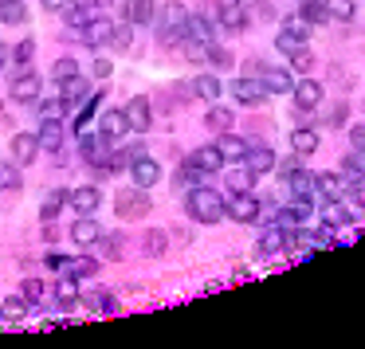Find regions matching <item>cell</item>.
I'll list each match as a JSON object with an SVG mask.
<instances>
[{"label": "cell", "instance_id": "obj_44", "mask_svg": "<svg viewBox=\"0 0 365 349\" xmlns=\"http://www.w3.org/2000/svg\"><path fill=\"white\" fill-rule=\"evenodd\" d=\"M71 75H79V63H75V59H56V63H51V79L56 83L71 79Z\"/></svg>", "mask_w": 365, "mask_h": 349}, {"label": "cell", "instance_id": "obj_18", "mask_svg": "<svg viewBox=\"0 0 365 349\" xmlns=\"http://www.w3.org/2000/svg\"><path fill=\"white\" fill-rule=\"evenodd\" d=\"M98 130H103L110 142H118L122 134H130V118H126V110H103L98 114Z\"/></svg>", "mask_w": 365, "mask_h": 349}, {"label": "cell", "instance_id": "obj_39", "mask_svg": "<svg viewBox=\"0 0 365 349\" xmlns=\"http://www.w3.org/2000/svg\"><path fill=\"white\" fill-rule=\"evenodd\" d=\"M192 90H197L200 98H205V103H216V98H220V79H216V75H197V83H192Z\"/></svg>", "mask_w": 365, "mask_h": 349}, {"label": "cell", "instance_id": "obj_55", "mask_svg": "<svg viewBox=\"0 0 365 349\" xmlns=\"http://www.w3.org/2000/svg\"><path fill=\"white\" fill-rule=\"evenodd\" d=\"M349 197H354V204H357V208H365V181L349 184Z\"/></svg>", "mask_w": 365, "mask_h": 349}, {"label": "cell", "instance_id": "obj_24", "mask_svg": "<svg viewBox=\"0 0 365 349\" xmlns=\"http://www.w3.org/2000/svg\"><path fill=\"white\" fill-rule=\"evenodd\" d=\"M349 220H354V216H349L346 204H341V197L338 200H322V228H346Z\"/></svg>", "mask_w": 365, "mask_h": 349}, {"label": "cell", "instance_id": "obj_56", "mask_svg": "<svg viewBox=\"0 0 365 349\" xmlns=\"http://www.w3.org/2000/svg\"><path fill=\"white\" fill-rule=\"evenodd\" d=\"M110 59H95V79H110Z\"/></svg>", "mask_w": 365, "mask_h": 349}, {"label": "cell", "instance_id": "obj_36", "mask_svg": "<svg viewBox=\"0 0 365 349\" xmlns=\"http://www.w3.org/2000/svg\"><path fill=\"white\" fill-rule=\"evenodd\" d=\"M59 95H63L67 103H83V98H87V79H83V75L63 79V83H59Z\"/></svg>", "mask_w": 365, "mask_h": 349}, {"label": "cell", "instance_id": "obj_53", "mask_svg": "<svg viewBox=\"0 0 365 349\" xmlns=\"http://www.w3.org/2000/svg\"><path fill=\"white\" fill-rule=\"evenodd\" d=\"M208 59H212L216 67H228V63H232V56L220 48V43H212V48H208Z\"/></svg>", "mask_w": 365, "mask_h": 349}, {"label": "cell", "instance_id": "obj_42", "mask_svg": "<svg viewBox=\"0 0 365 349\" xmlns=\"http://www.w3.org/2000/svg\"><path fill=\"white\" fill-rule=\"evenodd\" d=\"M326 9H330V20H341V24H349V20L357 16L354 0H326Z\"/></svg>", "mask_w": 365, "mask_h": 349}, {"label": "cell", "instance_id": "obj_47", "mask_svg": "<svg viewBox=\"0 0 365 349\" xmlns=\"http://www.w3.org/2000/svg\"><path fill=\"white\" fill-rule=\"evenodd\" d=\"M48 267L59 271V275H75V259H67V255H59V251H48Z\"/></svg>", "mask_w": 365, "mask_h": 349}, {"label": "cell", "instance_id": "obj_59", "mask_svg": "<svg viewBox=\"0 0 365 349\" xmlns=\"http://www.w3.org/2000/svg\"><path fill=\"white\" fill-rule=\"evenodd\" d=\"M43 9H56V12H63L67 9V0H40Z\"/></svg>", "mask_w": 365, "mask_h": 349}, {"label": "cell", "instance_id": "obj_27", "mask_svg": "<svg viewBox=\"0 0 365 349\" xmlns=\"http://www.w3.org/2000/svg\"><path fill=\"white\" fill-rule=\"evenodd\" d=\"M318 142H322V137H318L310 126H299V130H291V150L299 153V157H307V153H314V150H318Z\"/></svg>", "mask_w": 365, "mask_h": 349}, {"label": "cell", "instance_id": "obj_58", "mask_svg": "<svg viewBox=\"0 0 365 349\" xmlns=\"http://www.w3.org/2000/svg\"><path fill=\"white\" fill-rule=\"evenodd\" d=\"M75 4H79V9H87L91 16H95V9H103V0H75Z\"/></svg>", "mask_w": 365, "mask_h": 349}, {"label": "cell", "instance_id": "obj_26", "mask_svg": "<svg viewBox=\"0 0 365 349\" xmlns=\"http://www.w3.org/2000/svg\"><path fill=\"white\" fill-rule=\"evenodd\" d=\"M122 16L130 20V24H150L153 20V0H126V4H122Z\"/></svg>", "mask_w": 365, "mask_h": 349}, {"label": "cell", "instance_id": "obj_4", "mask_svg": "<svg viewBox=\"0 0 365 349\" xmlns=\"http://www.w3.org/2000/svg\"><path fill=\"white\" fill-rule=\"evenodd\" d=\"M307 28H310V24H307L302 16H291L283 28H279L275 48H279V51H287V56H291V51H299V48H307Z\"/></svg>", "mask_w": 365, "mask_h": 349}, {"label": "cell", "instance_id": "obj_2", "mask_svg": "<svg viewBox=\"0 0 365 349\" xmlns=\"http://www.w3.org/2000/svg\"><path fill=\"white\" fill-rule=\"evenodd\" d=\"M185 36H189V12H185L181 0H169L158 20V43L161 48H181Z\"/></svg>", "mask_w": 365, "mask_h": 349}, {"label": "cell", "instance_id": "obj_1", "mask_svg": "<svg viewBox=\"0 0 365 349\" xmlns=\"http://www.w3.org/2000/svg\"><path fill=\"white\" fill-rule=\"evenodd\" d=\"M185 212L192 216L197 224H220L228 216V197H220L208 184H192L189 197H185Z\"/></svg>", "mask_w": 365, "mask_h": 349}, {"label": "cell", "instance_id": "obj_13", "mask_svg": "<svg viewBox=\"0 0 365 349\" xmlns=\"http://www.w3.org/2000/svg\"><path fill=\"white\" fill-rule=\"evenodd\" d=\"M67 204H71L79 216H95L98 204H103V192H98L95 184H83V189H75L71 197H67Z\"/></svg>", "mask_w": 365, "mask_h": 349}, {"label": "cell", "instance_id": "obj_48", "mask_svg": "<svg viewBox=\"0 0 365 349\" xmlns=\"http://www.w3.org/2000/svg\"><path fill=\"white\" fill-rule=\"evenodd\" d=\"M310 67H314V56H310L307 48L291 51V71H310Z\"/></svg>", "mask_w": 365, "mask_h": 349}, {"label": "cell", "instance_id": "obj_3", "mask_svg": "<svg viewBox=\"0 0 365 349\" xmlns=\"http://www.w3.org/2000/svg\"><path fill=\"white\" fill-rule=\"evenodd\" d=\"M79 157L87 161V165H95V169H106V161H110V137H106L103 130L83 134L79 137Z\"/></svg>", "mask_w": 365, "mask_h": 349}, {"label": "cell", "instance_id": "obj_60", "mask_svg": "<svg viewBox=\"0 0 365 349\" xmlns=\"http://www.w3.org/2000/svg\"><path fill=\"white\" fill-rule=\"evenodd\" d=\"M361 110H365V103H361Z\"/></svg>", "mask_w": 365, "mask_h": 349}, {"label": "cell", "instance_id": "obj_37", "mask_svg": "<svg viewBox=\"0 0 365 349\" xmlns=\"http://www.w3.org/2000/svg\"><path fill=\"white\" fill-rule=\"evenodd\" d=\"M0 20H4V24H9V28L24 24V20H28V9H24V0H4V4H0Z\"/></svg>", "mask_w": 365, "mask_h": 349}, {"label": "cell", "instance_id": "obj_17", "mask_svg": "<svg viewBox=\"0 0 365 349\" xmlns=\"http://www.w3.org/2000/svg\"><path fill=\"white\" fill-rule=\"evenodd\" d=\"M287 251V228L283 224H267L263 228V236H259V255H283Z\"/></svg>", "mask_w": 365, "mask_h": 349}, {"label": "cell", "instance_id": "obj_51", "mask_svg": "<svg viewBox=\"0 0 365 349\" xmlns=\"http://www.w3.org/2000/svg\"><path fill=\"white\" fill-rule=\"evenodd\" d=\"M275 169H279V173H283V177H291V173H299V169H302V165H299V153H294V150H291V157H283V161H279V165H275Z\"/></svg>", "mask_w": 365, "mask_h": 349}, {"label": "cell", "instance_id": "obj_33", "mask_svg": "<svg viewBox=\"0 0 365 349\" xmlns=\"http://www.w3.org/2000/svg\"><path fill=\"white\" fill-rule=\"evenodd\" d=\"M56 302H59V306H79V278H75V275H63V278H59Z\"/></svg>", "mask_w": 365, "mask_h": 349}, {"label": "cell", "instance_id": "obj_16", "mask_svg": "<svg viewBox=\"0 0 365 349\" xmlns=\"http://www.w3.org/2000/svg\"><path fill=\"white\" fill-rule=\"evenodd\" d=\"M40 134H16L12 137V157H16V165H32L36 157H40Z\"/></svg>", "mask_w": 365, "mask_h": 349}, {"label": "cell", "instance_id": "obj_12", "mask_svg": "<svg viewBox=\"0 0 365 349\" xmlns=\"http://www.w3.org/2000/svg\"><path fill=\"white\" fill-rule=\"evenodd\" d=\"M259 79L267 87V95H294V75L287 67H263Z\"/></svg>", "mask_w": 365, "mask_h": 349}, {"label": "cell", "instance_id": "obj_14", "mask_svg": "<svg viewBox=\"0 0 365 349\" xmlns=\"http://www.w3.org/2000/svg\"><path fill=\"white\" fill-rule=\"evenodd\" d=\"M130 181L142 184V189H153V184L161 181V165H158L153 157H145V153H142V157H138L134 165H130Z\"/></svg>", "mask_w": 365, "mask_h": 349}, {"label": "cell", "instance_id": "obj_40", "mask_svg": "<svg viewBox=\"0 0 365 349\" xmlns=\"http://www.w3.org/2000/svg\"><path fill=\"white\" fill-rule=\"evenodd\" d=\"M220 150L228 153V161H244L247 157V142H244V137H236L232 130H228V134H220Z\"/></svg>", "mask_w": 365, "mask_h": 349}, {"label": "cell", "instance_id": "obj_54", "mask_svg": "<svg viewBox=\"0 0 365 349\" xmlns=\"http://www.w3.org/2000/svg\"><path fill=\"white\" fill-rule=\"evenodd\" d=\"M349 145H354V150H365V126L349 130Z\"/></svg>", "mask_w": 365, "mask_h": 349}, {"label": "cell", "instance_id": "obj_9", "mask_svg": "<svg viewBox=\"0 0 365 349\" xmlns=\"http://www.w3.org/2000/svg\"><path fill=\"white\" fill-rule=\"evenodd\" d=\"M314 192H318L322 200H338V197H346V192H349L346 173H314Z\"/></svg>", "mask_w": 365, "mask_h": 349}, {"label": "cell", "instance_id": "obj_5", "mask_svg": "<svg viewBox=\"0 0 365 349\" xmlns=\"http://www.w3.org/2000/svg\"><path fill=\"white\" fill-rule=\"evenodd\" d=\"M114 208H118V216H122V220H138V216H145V212H150V197H145V189H142V184H134V189L118 192Z\"/></svg>", "mask_w": 365, "mask_h": 349}, {"label": "cell", "instance_id": "obj_30", "mask_svg": "<svg viewBox=\"0 0 365 349\" xmlns=\"http://www.w3.org/2000/svg\"><path fill=\"white\" fill-rule=\"evenodd\" d=\"M142 153H145L142 145H130V150H114V153H110V161H106V173H122V169H130L138 157H142Z\"/></svg>", "mask_w": 365, "mask_h": 349}, {"label": "cell", "instance_id": "obj_46", "mask_svg": "<svg viewBox=\"0 0 365 349\" xmlns=\"http://www.w3.org/2000/svg\"><path fill=\"white\" fill-rule=\"evenodd\" d=\"M24 310H32V306H28V298H24V294H20V298H4V318H9V322L24 318Z\"/></svg>", "mask_w": 365, "mask_h": 349}, {"label": "cell", "instance_id": "obj_6", "mask_svg": "<svg viewBox=\"0 0 365 349\" xmlns=\"http://www.w3.org/2000/svg\"><path fill=\"white\" fill-rule=\"evenodd\" d=\"M110 36H114V24L106 16H91L87 24L79 28V43H83V48H103V43H110Z\"/></svg>", "mask_w": 365, "mask_h": 349}, {"label": "cell", "instance_id": "obj_57", "mask_svg": "<svg viewBox=\"0 0 365 349\" xmlns=\"http://www.w3.org/2000/svg\"><path fill=\"white\" fill-rule=\"evenodd\" d=\"M95 306L110 314V310H114V294H110V291H103V294H98V298H95Z\"/></svg>", "mask_w": 365, "mask_h": 349}, {"label": "cell", "instance_id": "obj_11", "mask_svg": "<svg viewBox=\"0 0 365 349\" xmlns=\"http://www.w3.org/2000/svg\"><path fill=\"white\" fill-rule=\"evenodd\" d=\"M12 103H40V75L20 71L16 79H12Z\"/></svg>", "mask_w": 365, "mask_h": 349}, {"label": "cell", "instance_id": "obj_35", "mask_svg": "<svg viewBox=\"0 0 365 349\" xmlns=\"http://www.w3.org/2000/svg\"><path fill=\"white\" fill-rule=\"evenodd\" d=\"M67 106H71V103H67L63 95H56V98H43V95H40V103H36V110H40V118H59V122H63Z\"/></svg>", "mask_w": 365, "mask_h": 349}, {"label": "cell", "instance_id": "obj_52", "mask_svg": "<svg viewBox=\"0 0 365 349\" xmlns=\"http://www.w3.org/2000/svg\"><path fill=\"white\" fill-rule=\"evenodd\" d=\"M32 56H36V43H32V40H20V43H16V63L24 67Z\"/></svg>", "mask_w": 365, "mask_h": 349}, {"label": "cell", "instance_id": "obj_28", "mask_svg": "<svg viewBox=\"0 0 365 349\" xmlns=\"http://www.w3.org/2000/svg\"><path fill=\"white\" fill-rule=\"evenodd\" d=\"M299 16L314 28V24H326V20H330V9H326V0H299Z\"/></svg>", "mask_w": 365, "mask_h": 349}, {"label": "cell", "instance_id": "obj_49", "mask_svg": "<svg viewBox=\"0 0 365 349\" xmlns=\"http://www.w3.org/2000/svg\"><path fill=\"white\" fill-rule=\"evenodd\" d=\"M0 184H4V192H16V189H20V173H16V165H4V169H0Z\"/></svg>", "mask_w": 365, "mask_h": 349}, {"label": "cell", "instance_id": "obj_23", "mask_svg": "<svg viewBox=\"0 0 365 349\" xmlns=\"http://www.w3.org/2000/svg\"><path fill=\"white\" fill-rule=\"evenodd\" d=\"M126 118H130V134H145L150 122H153L150 103H145V98H130V103H126Z\"/></svg>", "mask_w": 365, "mask_h": 349}, {"label": "cell", "instance_id": "obj_31", "mask_svg": "<svg viewBox=\"0 0 365 349\" xmlns=\"http://www.w3.org/2000/svg\"><path fill=\"white\" fill-rule=\"evenodd\" d=\"M40 145L43 150H59V145H63V122L59 118H43V130H40Z\"/></svg>", "mask_w": 365, "mask_h": 349}, {"label": "cell", "instance_id": "obj_29", "mask_svg": "<svg viewBox=\"0 0 365 349\" xmlns=\"http://www.w3.org/2000/svg\"><path fill=\"white\" fill-rule=\"evenodd\" d=\"M189 40H197V43H205V48H212V16H189Z\"/></svg>", "mask_w": 365, "mask_h": 349}, {"label": "cell", "instance_id": "obj_38", "mask_svg": "<svg viewBox=\"0 0 365 349\" xmlns=\"http://www.w3.org/2000/svg\"><path fill=\"white\" fill-rule=\"evenodd\" d=\"M67 197H71V192H63V189H56V192H48V197H43V204H40V216L43 220H56L59 212H63V204H67Z\"/></svg>", "mask_w": 365, "mask_h": 349}, {"label": "cell", "instance_id": "obj_41", "mask_svg": "<svg viewBox=\"0 0 365 349\" xmlns=\"http://www.w3.org/2000/svg\"><path fill=\"white\" fill-rule=\"evenodd\" d=\"M287 184H291V192H299V197H314V173H307V169L291 173V177H287Z\"/></svg>", "mask_w": 365, "mask_h": 349}, {"label": "cell", "instance_id": "obj_10", "mask_svg": "<svg viewBox=\"0 0 365 349\" xmlns=\"http://www.w3.org/2000/svg\"><path fill=\"white\" fill-rule=\"evenodd\" d=\"M310 212H314V200H310V197H299V192H294L291 204L283 208V216H279V224H283L287 231H291V228H302V220H307Z\"/></svg>", "mask_w": 365, "mask_h": 349}, {"label": "cell", "instance_id": "obj_21", "mask_svg": "<svg viewBox=\"0 0 365 349\" xmlns=\"http://www.w3.org/2000/svg\"><path fill=\"white\" fill-rule=\"evenodd\" d=\"M318 103H322V83H314V79L294 83V106H299V110H314Z\"/></svg>", "mask_w": 365, "mask_h": 349}, {"label": "cell", "instance_id": "obj_45", "mask_svg": "<svg viewBox=\"0 0 365 349\" xmlns=\"http://www.w3.org/2000/svg\"><path fill=\"white\" fill-rule=\"evenodd\" d=\"M63 20H67V24H71V28H83V24H87V20H91V12H87V9H79L75 0H67V9H63Z\"/></svg>", "mask_w": 365, "mask_h": 349}, {"label": "cell", "instance_id": "obj_43", "mask_svg": "<svg viewBox=\"0 0 365 349\" xmlns=\"http://www.w3.org/2000/svg\"><path fill=\"white\" fill-rule=\"evenodd\" d=\"M134 28H138V24H130V20H122V24H114V36H110V48L126 51L130 43H134Z\"/></svg>", "mask_w": 365, "mask_h": 349}, {"label": "cell", "instance_id": "obj_15", "mask_svg": "<svg viewBox=\"0 0 365 349\" xmlns=\"http://www.w3.org/2000/svg\"><path fill=\"white\" fill-rule=\"evenodd\" d=\"M255 181H259V173H255L247 161H236V165L228 169V197L232 192H252Z\"/></svg>", "mask_w": 365, "mask_h": 349}, {"label": "cell", "instance_id": "obj_20", "mask_svg": "<svg viewBox=\"0 0 365 349\" xmlns=\"http://www.w3.org/2000/svg\"><path fill=\"white\" fill-rule=\"evenodd\" d=\"M216 20H220L224 28H232V32H244L247 28V16H244V9H240V0H220V4H216Z\"/></svg>", "mask_w": 365, "mask_h": 349}, {"label": "cell", "instance_id": "obj_32", "mask_svg": "<svg viewBox=\"0 0 365 349\" xmlns=\"http://www.w3.org/2000/svg\"><path fill=\"white\" fill-rule=\"evenodd\" d=\"M20 294L28 298V306H32V310L48 306V286H43L40 278H24V283H20Z\"/></svg>", "mask_w": 365, "mask_h": 349}, {"label": "cell", "instance_id": "obj_22", "mask_svg": "<svg viewBox=\"0 0 365 349\" xmlns=\"http://www.w3.org/2000/svg\"><path fill=\"white\" fill-rule=\"evenodd\" d=\"M192 161H197L205 173H220V169L228 165V153L220 150V142H216V145H200V150L192 153Z\"/></svg>", "mask_w": 365, "mask_h": 349}, {"label": "cell", "instance_id": "obj_25", "mask_svg": "<svg viewBox=\"0 0 365 349\" xmlns=\"http://www.w3.org/2000/svg\"><path fill=\"white\" fill-rule=\"evenodd\" d=\"M247 165H252L255 169V173H271V169H275L279 165V157H275V150H271V145H255V150H247Z\"/></svg>", "mask_w": 365, "mask_h": 349}, {"label": "cell", "instance_id": "obj_8", "mask_svg": "<svg viewBox=\"0 0 365 349\" xmlns=\"http://www.w3.org/2000/svg\"><path fill=\"white\" fill-rule=\"evenodd\" d=\"M228 216H232V220H240V224L259 220V197H252V192H232Z\"/></svg>", "mask_w": 365, "mask_h": 349}, {"label": "cell", "instance_id": "obj_50", "mask_svg": "<svg viewBox=\"0 0 365 349\" xmlns=\"http://www.w3.org/2000/svg\"><path fill=\"white\" fill-rule=\"evenodd\" d=\"M98 275V259H75V278H91Z\"/></svg>", "mask_w": 365, "mask_h": 349}, {"label": "cell", "instance_id": "obj_19", "mask_svg": "<svg viewBox=\"0 0 365 349\" xmlns=\"http://www.w3.org/2000/svg\"><path fill=\"white\" fill-rule=\"evenodd\" d=\"M71 239L79 247H95L98 239H103V228H98L95 216H79V220H75V228H71Z\"/></svg>", "mask_w": 365, "mask_h": 349}, {"label": "cell", "instance_id": "obj_7", "mask_svg": "<svg viewBox=\"0 0 365 349\" xmlns=\"http://www.w3.org/2000/svg\"><path fill=\"white\" fill-rule=\"evenodd\" d=\"M232 98L244 106H259L263 95H267V87H263V79H255V75H244V79H232Z\"/></svg>", "mask_w": 365, "mask_h": 349}, {"label": "cell", "instance_id": "obj_34", "mask_svg": "<svg viewBox=\"0 0 365 349\" xmlns=\"http://www.w3.org/2000/svg\"><path fill=\"white\" fill-rule=\"evenodd\" d=\"M205 126L212 130V134H228V130H232V110H228V106H208Z\"/></svg>", "mask_w": 365, "mask_h": 349}]
</instances>
